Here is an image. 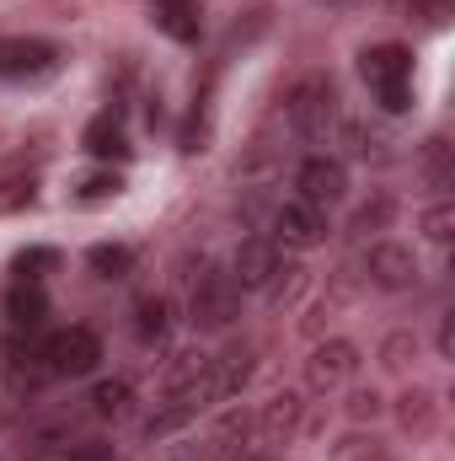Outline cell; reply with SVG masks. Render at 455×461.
<instances>
[{"label":"cell","instance_id":"cell-21","mask_svg":"<svg viewBox=\"0 0 455 461\" xmlns=\"http://www.w3.org/2000/svg\"><path fill=\"white\" fill-rule=\"evenodd\" d=\"M118 194H123V177H118V172H92V177H81V188H76L81 204H108Z\"/></svg>","mask_w":455,"mask_h":461},{"label":"cell","instance_id":"cell-16","mask_svg":"<svg viewBox=\"0 0 455 461\" xmlns=\"http://www.w3.org/2000/svg\"><path fill=\"white\" fill-rule=\"evenodd\" d=\"M134 333H139V344H166V333H172V312H166V301H139L134 306Z\"/></svg>","mask_w":455,"mask_h":461},{"label":"cell","instance_id":"cell-11","mask_svg":"<svg viewBox=\"0 0 455 461\" xmlns=\"http://www.w3.org/2000/svg\"><path fill=\"white\" fill-rule=\"evenodd\" d=\"M353 370H359V348L343 344V339H333V344H322L317 354H311V365H306V381H311L317 392H338Z\"/></svg>","mask_w":455,"mask_h":461},{"label":"cell","instance_id":"cell-22","mask_svg":"<svg viewBox=\"0 0 455 461\" xmlns=\"http://www.w3.org/2000/svg\"><path fill=\"white\" fill-rule=\"evenodd\" d=\"M59 461H113V446L108 440H76Z\"/></svg>","mask_w":455,"mask_h":461},{"label":"cell","instance_id":"cell-3","mask_svg":"<svg viewBox=\"0 0 455 461\" xmlns=\"http://www.w3.org/2000/svg\"><path fill=\"white\" fill-rule=\"evenodd\" d=\"M43 354H49L54 381H65V375H92V370L103 365V339H97L92 328H59V333L43 339Z\"/></svg>","mask_w":455,"mask_h":461},{"label":"cell","instance_id":"cell-7","mask_svg":"<svg viewBox=\"0 0 455 461\" xmlns=\"http://www.w3.org/2000/svg\"><path fill=\"white\" fill-rule=\"evenodd\" d=\"M279 268H284V258H279V241H268V236H246L230 258V279L241 290H268L279 279Z\"/></svg>","mask_w":455,"mask_h":461},{"label":"cell","instance_id":"cell-23","mask_svg":"<svg viewBox=\"0 0 455 461\" xmlns=\"http://www.w3.org/2000/svg\"><path fill=\"white\" fill-rule=\"evenodd\" d=\"M375 103H380V113H407L413 108V86H380Z\"/></svg>","mask_w":455,"mask_h":461},{"label":"cell","instance_id":"cell-14","mask_svg":"<svg viewBox=\"0 0 455 461\" xmlns=\"http://www.w3.org/2000/svg\"><path fill=\"white\" fill-rule=\"evenodd\" d=\"M150 22L172 38V43H199L204 22H199V0H166V5H150Z\"/></svg>","mask_w":455,"mask_h":461},{"label":"cell","instance_id":"cell-15","mask_svg":"<svg viewBox=\"0 0 455 461\" xmlns=\"http://www.w3.org/2000/svg\"><path fill=\"white\" fill-rule=\"evenodd\" d=\"M81 145L97 156V161H129V134H123V123H118L113 113H103V118H92L86 123V134H81Z\"/></svg>","mask_w":455,"mask_h":461},{"label":"cell","instance_id":"cell-25","mask_svg":"<svg viewBox=\"0 0 455 461\" xmlns=\"http://www.w3.org/2000/svg\"><path fill=\"white\" fill-rule=\"evenodd\" d=\"M391 221V199H375V204H364L359 215H353V230H370V226H386Z\"/></svg>","mask_w":455,"mask_h":461},{"label":"cell","instance_id":"cell-27","mask_svg":"<svg viewBox=\"0 0 455 461\" xmlns=\"http://www.w3.org/2000/svg\"><path fill=\"white\" fill-rule=\"evenodd\" d=\"M230 461H279V456H273V446H263V440H257V446H246L241 456H230Z\"/></svg>","mask_w":455,"mask_h":461},{"label":"cell","instance_id":"cell-6","mask_svg":"<svg viewBox=\"0 0 455 461\" xmlns=\"http://www.w3.org/2000/svg\"><path fill=\"white\" fill-rule=\"evenodd\" d=\"M327 210H317V204H306V199H284L279 210H273V236L284 241V247H322L327 241Z\"/></svg>","mask_w":455,"mask_h":461},{"label":"cell","instance_id":"cell-24","mask_svg":"<svg viewBox=\"0 0 455 461\" xmlns=\"http://www.w3.org/2000/svg\"><path fill=\"white\" fill-rule=\"evenodd\" d=\"M451 226H455L451 204H440V210H429V215H424V230H429V241H451Z\"/></svg>","mask_w":455,"mask_h":461},{"label":"cell","instance_id":"cell-9","mask_svg":"<svg viewBox=\"0 0 455 461\" xmlns=\"http://www.w3.org/2000/svg\"><path fill=\"white\" fill-rule=\"evenodd\" d=\"M359 76L370 81V92H380V86H407V81H413V49H402V43H375V49L359 54Z\"/></svg>","mask_w":455,"mask_h":461},{"label":"cell","instance_id":"cell-1","mask_svg":"<svg viewBox=\"0 0 455 461\" xmlns=\"http://www.w3.org/2000/svg\"><path fill=\"white\" fill-rule=\"evenodd\" d=\"M284 118H290L295 134H306V140H327V134L338 129V86H333L327 76H306V81H295L290 97H284Z\"/></svg>","mask_w":455,"mask_h":461},{"label":"cell","instance_id":"cell-5","mask_svg":"<svg viewBox=\"0 0 455 461\" xmlns=\"http://www.w3.org/2000/svg\"><path fill=\"white\" fill-rule=\"evenodd\" d=\"M5 381H11V392H16V397H38V392L54 381L49 354H43V339L16 333V339L5 344Z\"/></svg>","mask_w":455,"mask_h":461},{"label":"cell","instance_id":"cell-12","mask_svg":"<svg viewBox=\"0 0 455 461\" xmlns=\"http://www.w3.org/2000/svg\"><path fill=\"white\" fill-rule=\"evenodd\" d=\"M246 381H252V348H226L220 359H210V365H204V386H210V402H220V397H236Z\"/></svg>","mask_w":455,"mask_h":461},{"label":"cell","instance_id":"cell-28","mask_svg":"<svg viewBox=\"0 0 455 461\" xmlns=\"http://www.w3.org/2000/svg\"><path fill=\"white\" fill-rule=\"evenodd\" d=\"M150 5H166V0H150Z\"/></svg>","mask_w":455,"mask_h":461},{"label":"cell","instance_id":"cell-19","mask_svg":"<svg viewBox=\"0 0 455 461\" xmlns=\"http://www.w3.org/2000/svg\"><path fill=\"white\" fill-rule=\"evenodd\" d=\"M86 263H92L103 279H123V274L134 268V252H129V247H118V241H97V247L86 252Z\"/></svg>","mask_w":455,"mask_h":461},{"label":"cell","instance_id":"cell-17","mask_svg":"<svg viewBox=\"0 0 455 461\" xmlns=\"http://www.w3.org/2000/svg\"><path fill=\"white\" fill-rule=\"evenodd\" d=\"M129 402H134V386L113 375V381H97V392H92V413L97 419H123L129 413Z\"/></svg>","mask_w":455,"mask_h":461},{"label":"cell","instance_id":"cell-10","mask_svg":"<svg viewBox=\"0 0 455 461\" xmlns=\"http://www.w3.org/2000/svg\"><path fill=\"white\" fill-rule=\"evenodd\" d=\"M364 268H370V285H380V290H413V279H418V258L397 241H375Z\"/></svg>","mask_w":455,"mask_h":461},{"label":"cell","instance_id":"cell-2","mask_svg":"<svg viewBox=\"0 0 455 461\" xmlns=\"http://www.w3.org/2000/svg\"><path fill=\"white\" fill-rule=\"evenodd\" d=\"M188 317H193V328H204V333H226L230 322L241 317V285L230 279V268H204L199 279H193V290H188Z\"/></svg>","mask_w":455,"mask_h":461},{"label":"cell","instance_id":"cell-8","mask_svg":"<svg viewBox=\"0 0 455 461\" xmlns=\"http://www.w3.org/2000/svg\"><path fill=\"white\" fill-rule=\"evenodd\" d=\"M59 65V49L49 38H0V81H27Z\"/></svg>","mask_w":455,"mask_h":461},{"label":"cell","instance_id":"cell-20","mask_svg":"<svg viewBox=\"0 0 455 461\" xmlns=\"http://www.w3.org/2000/svg\"><path fill=\"white\" fill-rule=\"evenodd\" d=\"M424 177H429V188H434V194H445V188L455 183L451 145H445V140H429V145H424Z\"/></svg>","mask_w":455,"mask_h":461},{"label":"cell","instance_id":"cell-4","mask_svg":"<svg viewBox=\"0 0 455 461\" xmlns=\"http://www.w3.org/2000/svg\"><path fill=\"white\" fill-rule=\"evenodd\" d=\"M343 194H348V167H343L338 156H306L300 167H295V199H306V204H317V210H333Z\"/></svg>","mask_w":455,"mask_h":461},{"label":"cell","instance_id":"cell-26","mask_svg":"<svg viewBox=\"0 0 455 461\" xmlns=\"http://www.w3.org/2000/svg\"><path fill=\"white\" fill-rule=\"evenodd\" d=\"M402 11H413V16H429V22H445V0H397Z\"/></svg>","mask_w":455,"mask_h":461},{"label":"cell","instance_id":"cell-13","mask_svg":"<svg viewBox=\"0 0 455 461\" xmlns=\"http://www.w3.org/2000/svg\"><path fill=\"white\" fill-rule=\"evenodd\" d=\"M43 317H49V295H43V285L11 279V290H5V322H11L16 333H38Z\"/></svg>","mask_w":455,"mask_h":461},{"label":"cell","instance_id":"cell-18","mask_svg":"<svg viewBox=\"0 0 455 461\" xmlns=\"http://www.w3.org/2000/svg\"><path fill=\"white\" fill-rule=\"evenodd\" d=\"M54 268H59V252L54 247H27V252L11 258V274L27 279V285H43V274H54Z\"/></svg>","mask_w":455,"mask_h":461}]
</instances>
